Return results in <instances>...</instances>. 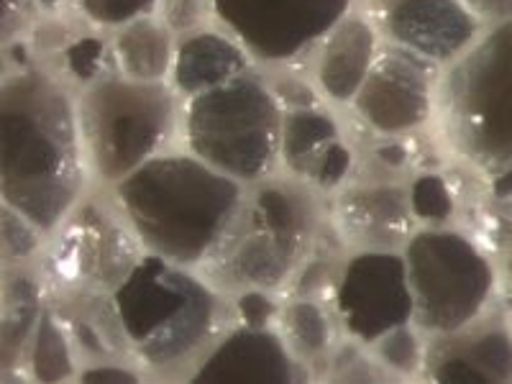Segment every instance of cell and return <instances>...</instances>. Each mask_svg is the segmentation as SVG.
Segmentation results:
<instances>
[{
  "label": "cell",
  "mask_w": 512,
  "mask_h": 384,
  "mask_svg": "<svg viewBox=\"0 0 512 384\" xmlns=\"http://www.w3.org/2000/svg\"><path fill=\"white\" fill-rule=\"evenodd\" d=\"M423 379L451 382H512V315L492 305L469 326L425 338Z\"/></svg>",
  "instance_id": "15"
},
{
  "label": "cell",
  "mask_w": 512,
  "mask_h": 384,
  "mask_svg": "<svg viewBox=\"0 0 512 384\" xmlns=\"http://www.w3.org/2000/svg\"><path fill=\"white\" fill-rule=\"evenodd\" d=\"M328 379H338V382H374V379H387L379 369L377 359L372 356L369 346L359 344V341H341L333 349L331 361H328Z\"/></svg>",
  "instance_id": "30"
},
{
  "label": "cell",
  "mask_w": 512,
  "mask_h": 384,
  "mask_svg": "<svg viewBox=\"0 0 512 384\" xmlns=\"http://www.w3.org/2000/svg\"><path fill=\"white\" fill-rule=\"evenodd\" d=\"M21 367L26 369V377L34 382H72L80 374L82 364L75 354L70 333L49 300L26 346Z\"/></svg>",
  "instance_id": "24"
},
{
  "label": "cell",
  "mask_w": 512,
  "mask_h": 384,
  "mask_svg": "<svg viewBox=\"0 0 512 384\" xmlns=\"http://www.w3.org/2000/svg\"><path fill=\"white\" fill-rule=\"evenodd\" d=\"M146 254L200 269L236 216L246 185L187 149L157 154L111 187Z\"/></svg>",
  "instance_id": "2"
},
{
  "label": "cell",
  "mask_w": 512,
  "mask_h": 384,
  "mask_svg": "<svg viewBox=\"0 0 512 384\" xmlns=\"http://www.w3.org/2000/svg\"><path fill=\"white\" fill-rule=\"evenodd\" d=\"M41 18L39 0H3V47L26 39Z\"/></svg>",
  "instance_id": "34"
},
{
  "label": "cell",
  "mask_w": 512,
  "mask_h": 384,
  "mask_svg": "<svg viewBox=\"0 0 512 384\" xmlns=\"http://www.w3.org/2000/svg\"><path fill=\"white\" fill-rule=\"evenodd\" d=\"M0 228H3V267L16 264H34L47 246V233L36 223H31L24 213L13 210L11 205H0Z\"/></svg>",
  "instance_id": "27"
},
{
  "label": "cell",
  "mask_w": 512,
  "mask_h": 384,
  "mask_svg": "<svg viewBox=\"0 0 512 384\" xmlns=\"http://www.w3.org/2000/svg\"><path fill=\"white\" fill-rule=\"evenodd\" d=\"M425 338L415 323H405L379 336L369 351L387 379H423Z\"/></svg>",
  "instance_id": "25"
},
{
  "label": "cell",
  "mask_w": 512,
  "mask_h": 384,
  "mask_svg": "<svg viewBox=\"0 0 512 384\" xmlns=\"http://www.w3.org/2000/svg\"><path fill=\"white\" fill-rule=\"evenodd\" d=\"M502 277H505V287L507 292L512 295V246L507 249L505 259H502Z\"/></svg>",
  "instance_id": "37"
},
{
  "label": "cell",
  "mask_w": 512,
  "mask_h": 384,
  "mask_svg": "<svg viewBox=\"0 0 512 384\" xmlns=\"http://www.w3.org/2000/svg\"><path fill=\"white\" fill-rule=\"evenodd\" d=\"M146 249L111 187L90 185L36 259L49 292H116Z\"/></svg>",
  "instance_id": "9"
},
{
  "label": "cell",
  "mask_w": 512,
  "mask_h": 384,
  "mask_svg": "<svg viewBox=\"0 0 512 384\" xmlns=\"http://www.w3.org/2000/svg\"><path fill=\"white\" fill-rule=\"evenodd\" d=\"M382 36L359 3L310 52V77L326 103L349 108L377 59Z\"/></svg>",
  "instance_id": "18"
},
{
  "label": "cell",
  "mask_w": 512,
  "mask_h": 384,
  "mask_svg": "<svg viewBox=\"0 0 512 384\" xmlns=\"http://www.w3.org/2000/svg\"><path fill=\"white\" fill-rule=\"evenodd\" d=\"M402 256L413 290V323L425 336L469 326L497 303L500 269L464 228L418 226Z\"/></svg>",
  "instance_id": "8"
},
{
  "label": "cell",
  "mask_w": 512,
  "mask_h": 384,
  "mask_svg": "<svg viewBox=\"0 0 512 384\" xmlns=\"http://www.w3.org/2000/svg\"><path fill=\"white\" fill-rule=\"evenodd\" d=\"M436 126L472 172L487 182L512 177V18L487 26L443 67Z\"/></svg>",
  "instance_id": "5"
},
{
  "label": "cell",
  "mask_w": 512,
  "mask_h": 384,
  "mask_svg": "<svg viewBox=\"0 0 512 384\" xmlns=\"http://www.w3.org/2000/svg\"><path fill=\"white\" fill-rule=\"evenodd\" d=\"M328 305L341 336L364 346L413 323L415 303L402 251H351Z\"/></svg>",
  "instance_id": "12"
},
{
  "label": "cell",
  "mask_w": 512,
  "mask_h": 384,
  "mask_svg": "<svg viewBox=\"0 0 512 384\" xmlns=\"http://www.w3.org/2000/svg\"><path fill=\"white\" fill-rule=\"evenodd\" d=\"M313 374L297 361L277 328L231 326L205 354L190 382H308Z\"/></svg>",
  "instance_id": "17"
},
{
  "label": "cell",
  "mask_w": 512,
  "mask_h": 384,
  "mask_svg": "<svg viewBox=\"0 0 512 384\" xmlns=\"http://www.w3.org/2000/svg\"><path fill=\"white\" fill-rule=\"evenodd\" d=\"M420 226H448L456 216V192L443 175H420L410 182Z\"/></svg>",
  "instance_id": "28"
},
{
  "label": "cell",
  "mask_w": 512,
  "mask_h": 384,
  "mask_svg": "<svg viewBox=\"0 0 512 384\" xmlns=\"http://www.w3.org/2000/svg\"><path fill=\"white\" fill-rule=\"evenodd\" d=\"M146 377L136 364L126 361H103V364H88L82 367L75 382H144Z\"/></svg>",
  "instance_id": "35"
},
{
  "label": "cell",
  "mask_w": 512,
  "mask_h": 384,
  "mask_svg": "<svg viewBox=\"0 0 512 384\" xmlns=\"http://www.w3.org/2000/svg\"><path fill=\"white\" fill-rule=\"evenodd\" d=\"M49 290L34 264L3 267V303H0V369L3 377L16 372L24 364L41 313L47 308Z\"/></svg>",
  "instance_id": "21"
},
{
  "label": "cell",
  "mask_w": 512,
  "mask_h": 384,
  "mask_svg": "<svg viewBox=\"0 0 512 384\" xmlns=\"http://www.w3.org/2000/svg\"><path fill=\"white\" fill-rule=\"evenodd\" d=\"M159 0H75V13L93 29L113 31L141 16L157 13Z\"/></svg>",
  "instance_id": "29"
},
{
  "label": "cell",
  "mask_w": 512,
  "mask_h": 384,
  "mask_svg": "<svg viewBox=\"0 0 512 384\" xmlns=\"http://www.w3.org/2000/svg\"><path fill=\"white\" fill-rule=\"evenodd\" d=\"M443 67L395 44L379 47L377 59L349 111L367 136H418L436 123Z\"/></svg>",
  "instance_id": "11"
},
{
  "label": "cell",
  "mask_w": 512,
  "mask_h": 384,
  "mask_svg": "<svg viewBox=\"0 0 512 384\" xmlns=\"http://www.w3.org/2000/svg\"><path fill=\"white\" fill-rule=\"evenodd\" d=\"M277 331L287 341L297 361H303L310 374H318V367H323V377L328 372L333 349L341 341V328L333 315L331 305L318 297H285L280 313Z\"/></svg>",
  "instance_id": "23"
},
{
  "label": "cell",
  "mask_w": 512,
  "mask_h": 384,
  "mask_svg": "<svg viewBox=\"0 0 512 384\" xmlns=\"http://www.w3.org/2000/svg\"><path fill=\"white\" fill-rule=\"evenodd\" d=\"M328 221L349 251H402L418 231L410 182L351 180L328 198Z\"/></svg>",
  "instance_id": "14"
},
{
  "label": "cell",
  "mask_w": 512,
  "mask_h": 384,
  "mask_svg": "<svg viewBox=\"0 0 512 384\" xmlns=\"http://www.w3.org/2000/svg\"><path fill=\"white\" fill-rule=\"evenodd\" d=\"M134 364L154 379H190L218 338L233 326L231 297L200 269L144 254L113 292Z\"/></svg>",
  "instance_id": "3"
},
{
  "label": "cell",
  "mask_w": 512,
  "mask_h": 384,
  "mask_svg": "<svg viewBox=\"0 0 512 384\" xmlns=\"http://www.w3.org/2000/svg\"><path fill=\"white\" fill-rule=\"evenodd\" d=\"M49 303L70 333L82 367L103 364V361L134 364V351H131V341L123 328L113 292H49Z\"/></svg>",
  "instance_id": "19"
},
{
  "label": "cell",
  "mask_w": 512,
  "mask_h": 384,
  "mask_svg": "<svg viewBox=\"0 0 512 384\" xmlns=\"http://www.w3.org/2000/svg\"><path fill=\"white\" fill-rule=\"evenodd\" d=\"M328 223V200L308 182L277 172L246 187L236 216L200 267L223 295H285Z\"/></svg>",
  "instance_id": "4"
},
{
  "label": "cell",
  "mask_w": 512,
  "mask_h": 384,
  "mask_svg": "<svg viewBox=\"0 0 512 384\" xmlns=\"http://www.w3.org/2000/svg\"><path fill=\"white\" fill-rule=\"evenodd\" d=\"M77 123L90 180L113 187L182 139V98L172 82L108 70L77 90Z\"/></svg>",
  "instance_id": "6"
},
{
  "label": "cell",
  "mask_w": 512,
  "mask_h": 384,
  "mask_svg": "<svg viewBox=\"0 0 512 384\" xmlns=\"http://www.w3.org/2000/svg\"><path fill=\"white\" fill-rule=\"evenodd\" d=\"M93 185L77 123V90L31 62L0 82V195L52 233Z\"/></svg>",
  "instance_id": "1"
},
{
  "label": "cell",
  "mask_w": 512,
  "mask_h": 384,
  "mask_svg": "<svg viewBox=\"0 0 512 384\" xmlns=\"http://www.w3.org/2000/svg\"><path fill=\"white\" fill-rule=\"evenodd\" d=\"M359 0H213L216 24L239 41L259 70L308 62L318 41Z\"/></svg>",
  "instance_id": "10"
},
{
  "label": "cell",
  "mask_w": 512,
  "mask_h": 384,
  "mask_svg": "<svg viewBox=\"0 0 512 384\" xmlns=\"http://www.w3.org/2000/svg\"><path fill=\"white\" fill-rule=\"evenodd\" d=\"M384 44L448 67L461 57L487 26L464 0H359Z\"/></svg>",
  "instance_id": "13"
},
{
  "label": "cell",
  "mask_w": 512,
  "mask_h": 384,
  "mask_svg": "<svg viewBox=\"0 0 512 384\" xmlns=\"http://www.w3.org/2000/svg\"><path fill=\"white\" fill-rule=\"evenodd\" d=\"M157 16L172 29L175 36L218 26L213 0H159Z\"/></svg>",
  "instance_id": "33"
},
{
  "label": "cell",
  "mask_w": 512,
  "mask_h": 384,
  "mask_svg": "<svg viewBox=\"0 0 512 384\" xmlns=\"http://www.w3.org/2000/svg\"><path fill=\"white\" fill-rule=\"evenodd\" d=\"M254 67V59L239 41L221 26H210V29L177 36L175 64H172L169 82L185 100L226 85L233 77L244 75Z\"/></svg>",
  "instance_id": "20"
},
{
  "label": "cell",
  "mask_w": 512,
  "mask_h": 384,
  "mask_svg": "<svg viewBox=\"0 0 512 384\" xmlns=\"http://www.w3.org/2000/svg\"><path fill=\"white\" fill-rule=\"evenodd\" d=\"M280 157V172L308 182L323 195L344 187L356 172V149L326 103L285 111Z\"/></svg>",
  "instance_id": "16"
},
{
  "label": "cell",
  "mask_w": 512,
  "mask_h": 384,
  "mask_svg": "<svg viewBox=\"0 0 512 384\" xmlns=\"http://www.w3.org/2000/svg\"><path fill=\"white\" fill-rule=\"evenodd\" d=\"M285 108L259 67L226 85L182 100V144L190 154L241 185L282 169Z\"/></svg>",
  "instance_id": "7"
},
{
  "label": "cell",
  "mask_w": 512,
  "mask_h": 384,
  "mask_svg": "<svg viewBox=\"0 0 512 384\" xmlns=\"http://www.w3.org/2000/svg\"><path fill=\"white\" fill-rule=\"evenodd\" d=\"M510 315H512V308H510Z\"/></svg>",
  "instance_id": "38"
},
{
  "label": "cell",
  "mask_w": 512,
  "mask_h": 384,
  "mask_svg": "<svg viewBox=\"0 0 512 384\" xmlns=\"http://www.w3.org/2000/svg\"><path fill=\"white\" fill-rule=\"evenodd\" d=\"M175 47L177 36L172 29L157 13H149L111 31L113 70L131 80L169 82Z\"/></svg>",
  "instance_id": "22"
},
{
  "label": "cell",
  "mask_w": 512,
  "mask_h": 384,
  "mask_svg": "<svg viewBox=\"0 0 512 384\" xmlns=\"http://www.w3.org/2000/svg\"><path fill=\"white\" fill-rule=\"evenodd\" d=\"M267 77L269 88L277 95L280 105L285 111H295V108H313V105H323L326 98L320 95L318 85L310 75H297L292 67H272V70H262Z\"/></svg>",
  "instance_id": "31"
},
{
  "label": "cell",
  "mask_w": 512,
  "mask_h": 384,
  "mask_svg": "<svg viewBox=\"0 0 512 384\" xmlns=\"http://www.w3.org/2000/svg\"><path fill=\"white\" fill-rule=\"evenodd\" d=\"M464 3L472 8V13L484 26L512 18V0H464Z\"/></svg>",
  "instance_id": "36"
},
{
  "label": "cell",
  "mask_w": 512,
  "mask_h": 384,
  "mask_svg": "<svg viewBox=\"0 0 512 384\" xmlns=\"http://www.w3.org/2000/svg\"><path fill=\"white\" fill-rule=\"evenodd\" d=\"M280 292L269 290H244L231 297L233 326L249 328H277L282 313Z\"/></svg>",
  "instance_id": "32"
},
{
  "label": "cell",
  "mask_w": 512,
  "mask_h": 384,
  "mask_svg": "<svg viewBox=\"0 0 512 384\" xmlns=\"http://www.w3.org/2000/svg\"><path fill=\"white\" fill-rule=\"evenodd\" d=\"M100 29H85L70 47L62 52V67L59 72L70 85H77V90L98 80L108 70H113L111 57V36H100Z\"/></svg>",
  "instance_id": "26"
}]
</instances>
